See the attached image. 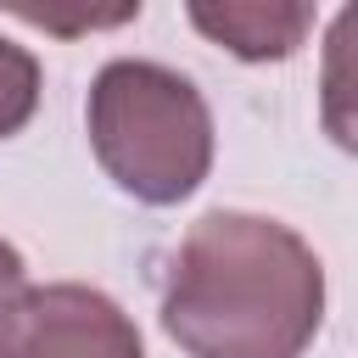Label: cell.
I'll return each mask as SVG.
<instances>
[{
	"label": "cell",
	"mask_w": 358,
	"mask_h": 358,
	"mask_svg": "<svg viewBox=\"0 0 358 358\" xmlns=\"http://www.w3.org/2000/svg\"><path fill=\"white\" fill-rule=\"evenodd\" d=\"M324 324V263L280 218L201 213L162 274V330L190 358H302Z\"/></svg>",
	"instance_id": "obj_1"
},
{
	"label": "cell",
	"mask_w": 358,
	"mask_h": 358,
	"mask_svg": "<svg viewBox=\"0 0 358 358\" xmlns=\"http://www.w3.org/2000/svg\"><path fill=\"white\" fill-rule=\"evenodd\" d=\"M84 129L106 179L145 207L196 196L213 168V112L201 90L162 62H106L90 84Z\"/></svg>",
	"instance_id": "obj_2"
},
{
	"label": "cell",
	"mask_w": 358,
	"mask_h": 358,
	"mask_svg": "<svg viewBox=\"0 0 358 358\" xmlns=\"http://www.w3.org/2000/svg\"><path fill=\"white\" fill-rule=\"evenodd\" d=\"M0 358H145L140 324L95 285H28Z\"/></svg>",
	"instance_id": "obj_3"
},
{
	"label": "cell",
	"mask_w": 358,
	"mask_h": 358,
	"mask_svg": "<svg viewBox=\"0 0 358 358\" xmlns=\"http://www.w3.org/2000/svg\"><path fill=\"white\" fill-rule=\"evenodd\" d=\"M190 22L235 50L241 62H285L308 28H313V6L302 0H224V6H190Z\"/></svg>",
	"instance_id": "obj_4"
},
{
	"label": "cell",
	"mask_w": 358,
	"mask_h": 358,
	"mask_svg": "<svg viewBox=\"0 0 358 358\" xmlns=\"http://www.w3.org/2000/svg\"><path fill=\"white\" fill-rule=\"evenodd\" d=\"M39 56L0 34V140H11L39 106Z\"/></svg>",
	"instance_id": "obj_5"
},
{
	"label": "cell",
	"mask_w": 358,
	"mask_h": 358,
	"mask_svg": "<svg viewBox=\"0 0 358 358\" xmlns=\"http://www.w3.org/2000/svg\"><path fill=\"white\" fill-rule=\"evenodd\" d=\"M22 291H28V263H22V252L11 241H0V352H6V336H11Z\"/></svg>",
	"instance_id": "obj_6"
}]
</instances>
